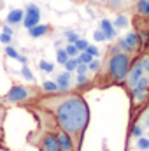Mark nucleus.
<instances>
[{
	"label": "nucleus",
	"instance_id": "nucleus-1",
	"mask_svg": "<svg viewBox=\"0 0 149 151\" xmlns=\"http://www.w3.org/2000/svg\"><path fill=\"white\" fill-rule=\"evenodd\" d=\"M27 106H35L47 111L56 125L70 137L74 151H81L82 139L90 123V107L79 91L70 90L63 93H42Z\"/></svg>",
	"mask_w": 149,
	"mask_h": 151
},
{
	"label": "nucleus",
	"instance_id": "nucleus-2",
	"mask_svg": "<svg viewBox=\"0 0 149 151\" xmlns=\"http://www.w3.org/2000/svg\"><path fill=\"white\" fill-rule=\"evenodd\" d=\"M133 58L135 56L121 51L116 44L109 46L104 60L100 62L98 70L95 72V77L91 79V88H102L104 90L109 86H123Z\"/></svg>",
	"mask_w": 149,
	"mask_h": 151
},
{
	"label": "nucleus",
	"instance_id": "nucleus-3",
	"mask_svg": "<svg viewBox=\"0 0 149 151\" xmlns=\"http://www.w3.org/2000/svg\"><path fill=\"white\" fill-rule=\"evenodd\" d=\"M42 95V90L37 86H25V84H12L11 90L0 99L2 104L11 106H27Z\"/></svg>",
	"mask_w": 149,
	"mask_h": 151
},
{
	"label": "nucleus",
	"instance_id": "nucleus-4",
	"mask_svg": "<svg viewBox=\"0 0 149 151\" xmlns=\"http://www.w3.org/2000/svg\"><path fill=\"white\" fill-rule=\"evenodd\" d=\"M116 46H117L121 51H125V53H128V55H132V56H137V55H140V53L144 51V44H142V40H140L139 34H137L135 30L128 32L125 37H119L116 40Z\"/></svg>",
	"mask_w": 149,
	"mask_h": 151
},
{
	"label": "nucleus",
	"instance_id": "nucleus-5",
	"mask_svg": "<svg viewBox=\"0 0 149 151\" xmlns=\"http://www.w3.org/2000/svg\"><path fill=\"white\" fill-rule=\"evenodd\" d=\"M144 76V69H142V65H140V60H139V55L133 58V62H132V65H130V69H128V74H126V79H125V83H123V88L126 90V93L137 84V81L140 79Z\"/></svg>",
	"mask_w": 149,
	"mask_h": 151
},
{
	"label": "nucleus",
	"instance_id": "nucleus-6",
	"mask_svg": "<svg viewBox=\"0 0 149 151\" xmlns=\"http://www.w3.org/2000/svg\"><path fill=\"white\" fill-rule=\"evenodd\" d=\"M39 23H40V7L37 4H28L25 7V16H23V23L21 25L28 30V28L39 25Z\"/></svg>",
	"mask_w": 149,
	"mask_h": 151
},
{
	"label": "nucleus",
	"instance_id": "nucleus-7",
	"mask_svg": "<svg viewBox=\"0 0 149 151\" xmlns=\"http://www.w3.org/2000/svg\"><path fill=\"white\" fill-rule=\"evenodd\" d=\"M135 5V0H107L105 7L112 12H126L132 11Z\"/></svg>",
	"mask_w": 149,
	"mask_h": 151
},
{
	"label": "nucleus",
	"instance_id": "nucleus-8",
	"mask_svg": "<svg viewBox=\"0 0 149 151\" xmlns=\"http://www.w3.org/2000/svg\"><path fill=\"white\" fill-rule=\"evenodd\" d=\"M56 141H58V146H60V151H74V146H72V141L70 137L58 127L56 128Z\"/></svg>",
	"mask_w": 149,
	"mask_h": 151
},
{
	"label": "nucleus",
	"instance_id": "nucleus-9",
	"mask_svg": "<svg viewBox=\"0 0 149 151\" xmlns=\"http://www.w3.org/2000/svg\"><path fill=\"white\" fill-rule=\"evenodd\" d=\"M23 16H25V9H11L7 18H5V23L9 27H16V25H21L23 23Z\"/></svg>",
	"mask_w": 149,
	"mask_h": 151
},
{
	"label": "nucleus",
	"instance_id": "nucleus-10",
	"mask_svg": "<svg viewBox=\"0 0 149 151\" xmlns=\"http://www.w3.org/2000/svg\"><path fill=\"white\" fill-rule=\"evenodd\" d=\"M70 79H72V76H70V72H62V74L56 76V84H58V93H63V91H70V86H72V83H70Z\"/></svg>",
	"mask_w": 149,
	"mask_h": 151
},
{
	"label": "nucleus",
	"instance_id": "nucleus-11",
	"mask_svg": "<svg viewBox=\"0 0 149 151\" xmlns=\"http://www.w3.org/2000/svg\"><path fill=\"white\" fill-rule=\"evenodd\" d=\"M51 30H53L51 25H42V23H39V25H35V27L28 28V35L34 37V39H40V37H44V35H47Z\"/></svg>",
	"mask_w": 149,
	"mask_h": 151
},
{
	"label": "nucleus",
	"instance_id": "nucleus-12",
	"mask_svg": "<svg viewBox=\"0 0 149 151\" xmlns=\"http://www.w3.org/2000/svg\"><path fill=\"white\" fill-rule=\"evenodd\" d=\"M100 30L105 34V39H111V40H114V39L117 37L116 28H114L112 21H109V19H102V21H100Z\"/></svg>",
	"mask_w": 149,
	"mask_h": 151
},
{
	"label": "nucleus",
	"instance_id": "nucleus-13",
	"mask_svg": "<svg viewBox=\"0 0 149 151\" xmlns=\"http://www.w3.org/2000/svg\"><path fill=\"white\" fill-rule=\"evenodd\" d=\"M128 23H130V19H128V16H126V12H117V16H116V19L112 21V25H114V28H126V27H128Z\"/></svg>",
	"mask_w": 149,
	"mask_h": 151
},
{
	"label": "nucleus",
	"instance_id": "nucleus-14",
	"mask_svg": "<svg viewBox=\"0 0 149 151\" xmlns=\"http://www.w3.org/2000/svg\"><path fill=\"white\" fill-rule=\"evenodd\" d=\"M40 90H42V93H58L60 91L58 90V84L54 81H44L42 86H40Z\"/></svg>",
	"mask_w": 149,
	"mask_h": 151
},
{
	"label": "nucleus",
	"instance_id": "nucleus-15",
	"mask_svg": "<svg viewBox=\"0 0 149 151\" xmlns=\"http://www.w3.org/2000/svg\"><path fill=\"white\" fill-rule=\"evenodd\" d=\"M142 134H144V130H142V125L140 123H133V125H130V135L128 137H142Z\"/></svg>",
	"mask_w": 149,
	"mask_h": 151
},
{
	"label": "nucleus",
	"instance_id": "nucleus-16",
	"mask_svg": "<svg viewBox=\"0 0 149 151\" xmlns=\"http://www.w3.org/2000/svg\"><path fill=\"white\" fill-rule=\"evenodd\" d=\"M39 69H40L42 72H53V70H54V65H53L51 62H47V60H40V62H39Z\"/></svg>",
	"mask_w": 149,
	"mask_h": 151
},
{
	"label": "nucleus",
	"instance_id": "nucleus-17",
	"mask_svg": "<svg viewBox=\"0 0 149 151\" xmlns=\"http://www.w3.org/2000/svg\"><path fill=\"white\" fill-rule=\"evenodd\" d=\"M91 60H93V56H91L90 53H86V51H81V53L77 55V62H79V63H86V65H88Z\"/></svg>",
	"mask_w": 149,
	"mask_h": 151
},
{
	"label": "nucleus",
	"instance_id": "nucleus-18",
	"mask_svg": "<svg viewBox=\"0 0 149 151\" xmlns=\"http://www.w3.org/2000/svg\"><path fill=\"white\" fill-rule=\"evenodd\" d=\"M77 63H79V62H77V56H75V58H69V60L63 63V65H65V70H67V72H74L75 67H77Z\"/></svg>",
	"mask_w": 149,
	"mask_h": 151
},
{
	"label": "nucleus",
	"instance_id": "nucleus-19",
	"mask_svg": "<svg viewBox=\"0 0 149 151\" xmlns=\"http://www.w3.org/2000/svg\"><path fill=\"white\" fill-rule=\"evenodd\" d=\"M67 60H69V55H67V51H65V49H58V51H56V62H58L60 65H63Z\"/></svg>",
	"mask_w": 149,
	"mask_h": 151
},
{
	"label": "nucleus",
	"instance_id": "nucleus-20",
	"mask_svg": "<svg viewBox=\"0 0 149 151\" xmlns=\"http://www.w3.org/2000/svg\"><path fill=\"white\" fill-rule=\"evenodd\" d=\"M137 148L142 151H148L149 150V139L148 137H139L137 139Z\"/></svg>",
	"mask_w": 149,
	"mask_h": 151
},
{
	"label": "nucleus",
	"instance_id": "nucleus-21",
	"mask_svg": "<svg viewBox=\"0 0 149 151\" xmlns=\"http://www.w3.org/2000/svg\"><path fill=\"white\" fill-rule=\"evenodd\" d=\"M5 55H7L9 58H12V60H18V58H19V53H18L11 44H9V46H5Z\"/></svg>",
	"mask_w": 149,
	"mask_h": 151
},
{
	"label": "nucleus",
	"instance_id": "nucleus-22",
	"mask_svg": "<svg viewBox=\"0 0 149 151\" xmlns=\"http://www.w3.org/2000/svg\"><path fill=\"white\" fill-rule=\"evenodd\" d=\"M74 46L77 47V51L81 53V51H84V49H86L90 44H88V40H86V39H81V37H79V39H77V40L74 42Z\"/></svg>",
	"mask_w": 149,
	"mask_h": 151
},
{
	"label": "nucleus",
	"instance_id": "nucleus-23",
	"mask_svg": "<svg viewBox=\"0 0 149 151\" xmlns=\"http://www.w3.org/2000/svg\"><path fill=\"white\" fill-rule=\"evenodd\" d=\"M65 51H67V55H69V58H75V56L79 55V51H77V47H75L74 44H67V47H65Z\"/></svg>",
	"mask_w": 149,
	"mask_h": 151
},
{
	"label": "nucleus",
	"instance_id": "nucleus-24",
	"mask_svg": "<svg viewBox=\"0 0 149 151\" xmlns=\"http://www.w3.org/2000/svg\"><path fill=\"white\" fill-rule=\"evenodd\" d=\"M21 76H23L25 79H28V81H34V79H35L34 74H32V70L28 69V65H23V67H21Z\"/></svg>",
	"mask_w": 149,
	"mask_h": 151
},
{
	"label": "nucleus",
	"instance_id": "nucleus-25",
	"mask_svg": "<svg viewBox=\"0 0 149 151\" xmlns=\"http://www.w3.org/2000/svg\"><path fill=\"white\" fill-rule=\"evenodd\" d=\"M65 39H67V42H69V44H74L75 40L79 39V35H77L75 32H65Z\"/></svg>",
	"mask_w": 149,
	"mask_h": 151
},
{
	"label": "nucleus",
	"instance_id": "nucleus-26",
	"mask_svg": "<svg viewBox=\"0 0 149 151\" xmlns=\"http://www.w3.org/2000/svg\"><path fill=\"white\" fill-rule=\"evenodd\" d=\"M5 116H7V107L4 104H0V127L4 128V121H5Z\"/></svg>",
	"mask_w": 149,
	"mask_h": 151
},
{
	"label": "nucleus",
	"instance_id": "nucleus-27",
	"mask_svg": "<svg viewBox=\"0 0 149 151\" xmlns=\"http://www.w3.org/2000/svg\"><path fill=\"white\" fill-rule=\"evenodd\" d=\"M98 67H100V62H98V60H95V58L88 63V70H91V72H97V70H98Z\"/></svg>",
	"mask_w": 149,
	"mask_h": 151
},
{
	"label": "nucleus",
	"instance_id": "nucleus-28",
	"mask_svg": "<svg viewBox=\"0 0 149 151\" xmlns=\"http://www.w3.org/2000/svg\"><path fill=\"white\" fill-rule=\"evenodd\" d=\"M77 2H86V4H91V5L105 7V2H107V0H77Z\"/></svg>",
	"mask_w": 149,
	"mask_h": 151
},
{
	"label": "nucleus",
	"instance_id": "nucleus-29",
	"mask_svg": "<svg viewBox=\"0 0 149 151\" xmlns=\"http://www.w3.org/2000/svg\"><path fill=\"white\" fill-rule=\"evenodd\" d=\"M93 39H95L97 42H102V40H107V39H105V34H104V32H102L100 28H98V30H95V34H93Z\"/></svg>",
	"mask_w": 149,
	"mask_h": 151
},
{
	"label": "nucleus",
	"instance_id": "nucleus-30",
	"mask_svg": "<svg viewBox=\"0 0 149 151\" xmlns=\"http://www.w3.org/2000/svg\"><path fill=\"white\" fill-rule=\"evenodd\" d=\"M84 51H86V53H90L93 58H97V56H98V47H97V46H88Z\"/></svg>",
	"mask_w": 149,
	"mask_h": 151
},
{
	"label": "nucleus",
	"instance_id": "nucleus-31",
	"mask_svg": "<svg viewBox=\"0 0 149 151\" xmlns=\"http://www.w3.org/2000/svg\"><path fill=\"white\" fill-rule=\"evenodd\" d=\"M11 40H12V35H7V34H4V32L0 34V42H2V44L9 46V44H11Z\"/></svg>",
	"mask_w": 149,
	"mask_h": 151
},
{
	"label": "nucleus",
	"instance_id": "nucleus-32",
	"mask_svg": "<svg viewBox=\"0 0 149 151\" xmlns=\"http://www.w3.org/2000/svg\"><path fill=\"white\" fill-rule=\"evenodd\" d=\"M75 72H77V74H86V72H88V65H86V63H77Z\"/></svg>",
	"mask_w": 149,
	"mask_h": 151
},
{
	"label": "nucleus",
	"instance_id": "nucleus-33",
	"mask_svg": "<svg viewBox=\"0 0 149 151\" xmlns=\"http://www.w3.org/2000/svg\"><path fill=\"white\" fill-rule=\"evenodd\" d=\"M139 16H142L144 19H148V21H149V4L146 5V9L142 11V14H139Z\"/></svg>",
	"mask_w": 149,
	"mask_h": 151
},
{
	"label": "nucleus",
	"instance_id": "nucleus-34",
	"mask_svg": "<svg viewBox=\"0 0 149 151\" xmlns=\"http://www.w3.org/2000/svg\"><path fill=\"white\" fill-rule=\"evenodd\" d=\"M2 32H4V34H7V35H12V28H11L9 25H4V28H2Z\"/></svg>",
	"mask_w": 149,
	"mask_h": 151
},
{
	"label": "nucleus",
	"instance_id": "nucleus-35",
	"mask_svg": "<svg viewBox=\"0 0 149 151\" xmlns=\"http://www.w3.org/2000/svg\"><path fill=\"white\" fill-rule=\"evenodd\" d=\"M0 150H5V146H4V128L0 127Z\"/></svg>",
	"mask_w": 149,
	"mask_h": 151
},
{
	"label": "nucleus",
	"instance_id": "nucleus-36",
	"mask_svg": "<svg viewBox=\"0 0 149 151\" xmlns=\"http://www.w3.org/2000/svg\"><path fill=\"white\" fill-rule=\"evenodd\" d=\"M18 62H19V63H23V65H27V56H23V55H19V58H18Z\"/></svg>",
	"mask_w": 149,
	"mask_h": 151
},
{
	"label": "nucleus",
	"instance_id": "nucleus-37",
	"mask_svg": "<svg viewBox=\"0 0 149 151\" xmlns=\"http://www.w3.org/2000/svg\"><path fill=\"white\" fill-rule=\"evenodd\" d=\"M144 123H146V125H148V127H149V113L146 114V119H144Z\"/></svg>",
	"mask_w": 149,
	"mask_h": 151
},
{
	"label": "nucleus",
	"instance_id": "nucleus-38",
	"mask_svg": "<svg viewBox=\"0 0 149 151\" xmlns=\"http://www.w3.org/2000/svg\"><path fill=\"white\" fill-rule=\"evenodd\" d=\"M146 49H148V51H149V44H148V47H146ZM146 49H144V51H146Z\"/></svg>",
	"mask_w": 149,
	"mask_h": 151
},
{
	"label": "nucleus",
	"instance_id": "nucleus-39",
	"mask_svg": "<svg viewBox=\"0 0 149 151\" xmlns=\"http://www.w3.org/2000/svg\"><path fill=\"white\" fill-rule=\"evenodd\" d=\"M148 139H149V132H148Z\"/></svg>",
	"mask_w": 149,
	"mask_h": 151
},
{
	"label": "nucleus",
	"instance_id": "nucleus-40",
	"mask_svg": "<svg viewBox=\"0 0 149 151\" xmlns=\"http://www.w3.org/2000/svg\"><path fill=\"white\" fill-rule=\"evenodd\" d=\"M148 2H149V0H148Z\"/></svg>",
	"mask_w": 149,
	"mask_h": 151
}]
</instances>
